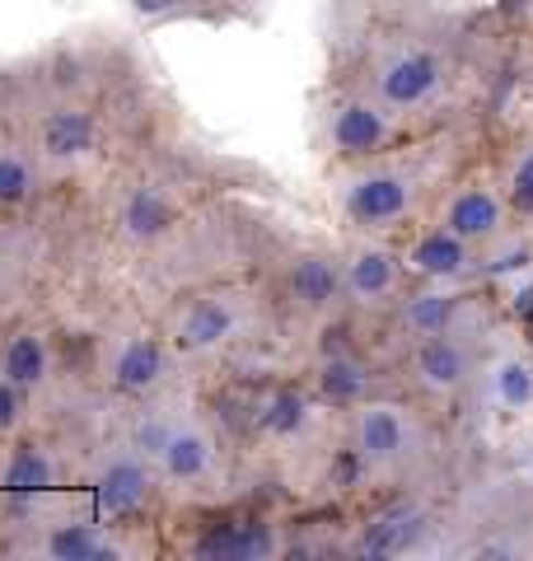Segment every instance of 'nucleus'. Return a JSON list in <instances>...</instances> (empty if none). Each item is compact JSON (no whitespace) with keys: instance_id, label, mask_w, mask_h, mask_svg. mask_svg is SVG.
<instances>
[{"instance_id":"obj_4","label":"nucleus","mask_w":533,"mask_h":561,"mask_svg":"<svg viewBox=\"0 0 533 561\" xmlns=\"http://www.w3.org/2000/svg\"><path fill=\"white\" fill-rule=\"evenodd\" d=\"M417 379L426 383L431 393H450V389H458L464 383V375H468V351L458 346L450 332H431L421 346H417Z\"/></svg>"},{"instance_id":"obj_23","label":"nucleus","mask_w":533,"mask_h":561,"mask_svg":"<svg viewBox=\"0 0 533 561\" xmlns=\"http://www.w3.org/2000/svg\"><path fill=\"white\" fill-rule=\"evenodd\" d=\"M29 192H33L29 160L14 150H0V206H20V202H29Z\"/></svg>"},{"instance_id":"obj_28","label":"nucleus","mask_w":533,"mask_h":561,"mask_svg":"<svg viewBox=\"0 0 533 561\" xmlns=\"http://www.w3.org/2000/svg\"><path fill=\"white\" fill-rule=\"evenodd\" d=\"M514 319L533 323V280H529V286H524L520 295H514Z\"/></svg>"},{"instance_id":"obj_6","label":"nucleus","mask_w":533,"mask_h":561,"mask_svg":"<svg viewBox=\"0 0 533 561\" xmlns=\"http://www.w3.org/2000/svg\"><path fill=\"white\" fill-rule=\"evenodd\" d=\"M99 140V122L80 113V108H57L43 117V131H38V146L47 160H80V154L94 150Z\"/></svg>"},{"instance_id":"obj_19","label":"nucleus","mask_w":533,"mask_h":561,"mask_svg":"<svg viewBox=\"0 0 533 561\" xmlns=\"http://www.w3.org/2000/svg\"><path fill=\"white\" fill-rule=\"evenodd\" d=\"M47 552L57 561H103V557H113V542L99 538L89 524H66V529L47 538Z\"/></svg>"},{"instance_id":"obj_9","label":"nucleus","mask_w":533,"mask_h":561,"mask_svg":"<svg viewBox=\"0 0 533 561\" xmlns=\"http://www.w3.org/2000/svg\"><path fill=\"white\" fill-rule=\"evenodd\" d=\"M384 136H388V117L375 108V103H347V108L332 117V146L342 154L379 150Z\"/></svg>"},{"instance_id":"obj_29","label":"nucleus","mask_w":533,"mask_h":561,"mask_svg":"<svg viewBox=\"0 0 533 561\" xmlns=\"http://www.w3.org/2000/svg\"><path fill=\"white\" fill-rule=\"evenodd\" d=\"M529 332H533V323H529Z\"/></svg>"},{"instance_id":"obj_18","label":"nucleus","mask_w":533,"mask_h":561,"mask_svg":"<svg viewBox=\"0 0 533 561\" xmlns=\"http://www.w3.org/2000/svg\"><path fill=\"white\" fill-rule=\"evenodd\" d=\"M0 375L14 379L20 389H38L43 375H47V346H43V337L20 332V337L5 346V365H0Z\"/></svg>"},{"instance_id":"obj_12","label":"nucleus","mask_w":533,"mask_h":561,"mask_svg":"<svg viewBox=\"0 0 533 561\" xmlns=\"http://www.w3.org/2000/svg\"><path fill=\"white\" fill-rule=\"evenodd\" d=\"M229 332H235V309L220 305V300H197L183 319H178V346L206 351V346H220Z\"/></svg>"},{"instance_id":"obj_21","label":"nucleus","mask_w":533,"mask_h":561,"mask_svg":"<svg viewBox=\"0 0 533 561\" xmlns=\"http://www.w3.org/2000/svg\"><path fill=\"white\" fill-rule=\"evenodd\" d=\"M454 309H458L454 295H440V290L417 295V300L407 305V328L421 332V337H431V332H444V328H450Z\"/></svg>"},{"instance_id":"obj_3","label":"nucleus","mask_w":533,"mask_h":561,"mask_svg":"<svg viewBox=\"0 0 533 561\" xmlns=\"http://www.w3.org/2000/svg\"><path fill=\"white\" fill-rule=\"evenodd\" d=\"M407 421L398 408H388V402H375V408H365L361 421H355V449H361V459L370 463H394L407 454Z\"/></svg>"},{"instance_id":"obj_17","label":"nucleus","mask_w":533,"mask_h":561,"mask_svg":"<svg viewBox=\"0 0 533 561\" xmlns=\"http://www.w3.org/2000/svg\"><path fill=\"white\" fill-rule=\"evenodd\" d=\"M122 225H127L132 239H159L173 225V202L159 187H140V192H132V197H127Z\"/></svg>"},{"instance_id":"obj_8","label":"nucleus","mask_w":533,"mask_h":561,"mask_svg":"<svg viewBox=\"0 0 533 561\" xmlns=\"http://www.w3.org/2000/svg\"><path fill=\"white\" fill-rule=\"evenodd\" d=\"M444 230H454L468 243L491 239L496 230H501V202H496L487 187H464L450 202V210H444Z\"/></svg>"},{"instance_id":"obj_13","label":"nucleus","mask_w":533,"mask_h":561,"mask_svg":"<svg viewBox=\"0 0 533 561\" xmlns=\"http://www.w3.org/2000/svg\"><path fill=\"white\" fill-rule=\"evenodd\" d=\"M146 496H150V478H146V468H140L136 459H117L99 478V505L109 515H132V511L146 505Z\"/></svg>"},{"instance_id":"obj_7","label":"nucleus","mask_w":533,"mask_h":561,"mask_svg":"<svg viewBox=\"0 0 533 561\" xmlns=\"http://www.w3.org/2000/svg\"><path fill=\"white\" fill-rule=\"evenodd\" d=\"M286 286H291V300H295V305H305V309H328L337 295H342L347 272H337L332 257L309 253V257H299L295 267H291Z\"/></svg>"},{"instance_id":"obj_24","label":"nucleus","mask_w":533,"mask_h":561,"mask_svg":"<svg viewBox=\"0 0 533 561\" xmlns=\"http://www.w3.org/2000/svg\"><path fill=\"white\" fill-rule=\"evenodd\" d=\"M262 426L276 431V435L299 431V426H305V398H299V393H276L272 408H266V416H262Z\"/></svg>"},{"instance_id":"obj_26","label":"nucleus","mask_w":533,"mask_h":561,"mask_svg":"<svg viewBox=\"0 0 533 561\" xmlns=\"http://www.w3.org/2000/svg\"><path fill=\"white\" fill-rule=\"evenodd\" d=\"M510 206L524 210V216H533V150L510 173Z\"/></svg>"},{"instance_id":"obj_2","label":"nucleus","mask_w":533,"mask_h":561,"mask_svg":"<svg viewBox=\"0 0 533 561\" xmlns=\"http://www.w3.org/2000/svg\"><path fill=\"white\" fill-rule=\"evenodd\" d=\"M440 61L431 51H402L379 70V99L388 108H417L440 90Z\"/></svg>"},{"instance_id":"obj_25","label":"nucleus","mask_w":533,"mask_h":561,"mask_svg":"<svg viewBox=\"0 0 533 561\" xmlns=\"http://www.w3.org/2000/svg\"><path fill=\"white\" fill-rule=\"evenodd\" d=\"M43 486H47V463L43 459H20L10 468V491H14V496H29V491L38 496Z\"/></svg>"},{"instance_id":"obj_16","label":"nucleus","mask_w":533,"mask_h":561,"mask_svg":"<svg viewBox=\"0 0 533 561\" xmlns=\"http://www.w3.org/2000/svg\"><path fill=\"white\" fill-rule=\"evenodd\" d=\"M272 552V538L258 524H229L197 542V557H220V561H248V557H266Z\"/></svg>"},{"instance_id":"obj_22","label":"nucleus","mask_w":533,"mask_h":561,"mask_svg":"<svg viewBox=\"0 0 533 561\" xmlns=\"http://www.w3.org/2000/svg\"><path fill=\"white\" fill-rule=\"evenodd\" d=\"M491 389H496V402L501 408H529L533 402V370L524 360H501L496 365V375H491Z\"/></svg>"},{"instance_id":"obj_1","label":"nucleus","mask_w":533,"mask_h":561,"mask_svg":"<svg viewBox=\"0 0 533 561\" xmlns=\"http://www.w3.org/2000/svg\"><path fill=\"white\" fill-rule=\"evenodd\" d=\"M407 206H412V179L407 173H365V179H355L347 187V216L355 225H365V230H379V225H394L398 216H407Z\"/></svg>"},{"instance_id":"obj_20","label":"nucleus","mask_w":533,"mask_h":561,"mask_svg":"<svg viewBox=\"0 0 533 561\" xmlns=\"http://www.w3.org/2000/svg\"><path fill=\"white\" fill-rule=\"evenodd\" d=\"M365 383H370L365 365L351 360V356H332L324 370H318V389H324L328 402H355L365 393Z\"/></svg>"},{"instance_id":"obj_5","label":"nucleus","mask_w":533,"mask_h":561,"mask_svg":"<svg viewBox=\"0 0 533 561\" xmlns=\"http://www.w3.org/2000/svg\"><path fill=\"white\" fill-rule=\"evenodd\" d=\"M421 534H426V515L417 505H394V511H384L365 524L361 557H398V552L412 548Z\"/></svg>"},{"instance_id":"obj_14","label":"nucleus","mask_w":533,"mask_h":561,"mask_svg":"<svg viewBox=\"0 0 533 561\" xmlns=\"http://www.w3.org/2000/svg\"><path fill=\"white\" fill-rule=\"evenodd\" d=\"M412 267L421 276H458L468 267V239H458L454 230H431V234H421L417 239V249H412Z\"/></svg>"},{"instance_id":"obj_11","label":"nucleus","mask_w":533,"mask_h":561,"mask_svg":"<svg viewBox=\"0 0 533 561\" xmlns=\"http://www.w3.org/2000/svg\"><path fill=\"white\" fill-rule=\"evenodd\" d=\"M159 375H165V351H159V342H150V337L122 342V351L113 356V383L122 393H146L159 383Z\"/></svg>"},{"instance_id":"obj_27","label":"nucleus","mask_w":533,"mask_h":561,"mask_svg":"<svg viewBox=\"0 0 533 561\" xmlns=\"http://www.w3.org/2000/svg\"><path fill=\"white\" fill-rule=\"evenodd\" d=\"M20 412H24V408H20V383L0 375V435L14 431V421H20Z\"/></svg>"},{"instance_id":"obj_15","label":"nucleus","mask_w":533,"mask_h":561,"mask_svg":"<svg viewBox=\"0 0 533 561\" xmlns=\"http://www.w3.org/2000/svg\"><path fill=\"white\" fill-rule=\"evenodd\" d=\"M159 459H165V472L178 482H192L202 478V472L211 468V440L202 431H169L165 440H159Z\"/></svg>"},{"instance_id":"obj_10","label":"nucleus","mask_w":533,"mask_h":561,"mask_svg":"<svg viewBox=\"0 0 533 561\" xmlns=\"http://www.w3.org/2000/svg\"><path fill=\"white\" fill-rule=\"evenodd\" d=\"M398 286V257L388 249H355L347 262V290L355 300L375 305Z\"/></svg>"}]
</instances>
